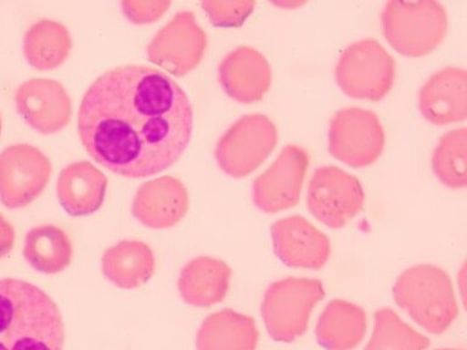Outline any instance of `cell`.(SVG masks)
Here are the masks:
<instances>
[{
	"mask_svg": "<svg viewBox=\"0 0 467 350\" xmlns=\"http://www.w3.org/2000/svg\"><path fill=\"white\" fill-rule=\"evenodd\" d=\"M193 108L171 77L145 65L99 76L80 102L77 131L88 155L128 179L170 170L192 140Z\"/></svg>",
	"mask_w": 467,
	"mask_h": 350,
	"instance_id": "1",
	"label": "cell"
},
{
	"mask_svg": "<svg viewBox=\"0 0 467 350\" xmlns=\"http://www.w3.org/2000/svg\"><path fill=\"white\" fill-rule=\"evenodd\" d=\"M65 341L61 310L43 288L0 279V350H64Z\"/></svg>",
	"mask_w": 467,
	"mask_h": 350,
	"instance_id": "2",
	"label": "cell"
},
{
	"mask_svg": "<svg viewBox=\"0 0 467 350\" xmlns=\"http://www.w3.org/2000/svg\"><path fill=\"white\" fill-rule=\"evenodd\" d=\"M393 298L430 334H444L459 315L451 276L436 265L419 264L404 270L394 283Z\"/></svg>",
	"mask_w": 467,
	"mask_h": 350,
	"instance_id": "3",
	"label": "cell"
},
{
	"mask_svg": "<svg viewBox=\"0 0 467 350\" xmlns=\"http://www.w3.org/2000/svg\"><path fill=\"white\" fill-rule=\"evenodd\" d=\"M383 36L397 53L421 57L443 43L448 15L441 3L389 2L381 14Z\"/></svg>",
	"mask_w": 467,
	"mask_h": 350,
	"instance_id": "4",
	"label": "cell"
},
{
	"mask_svg": "<svg viewBox=\"0 0 467 350\" xmlns=\"http://www.w3.org/2000/svg\"><path fill=\"white\" fill-rule=\"evenodd\" d=\"M327 295L320 280L286 277L266 288L262 302V317L270 337L292 343L306 334L309 316Z\"/></svg>",
	"mask_w": 467,
	"mask_h": 350,
	"instance_id": "5",
	"label": "cell"
},
{
	"mask_svg": "<svg viewBox=\"0 0 467 350\" xmlns=\"http://www.w3.org/2000/svg\"><path fill=\"white\" fill-rule=\"evenodd\" d=\"M335 77L348 97L379 101L392 89L396 61L378 40H359L343 50Z\"/></svg>",
	"mask_w": 467,
	"mask_h": 350,
	"instance_id": "6",
	"label": "cell"
},
{
	"mask_svg": "<svg viewBox=\"0 0 467 350\" xmlns=\"http://www.w3.org/2000/svg\"><path fill=\"white\" fill-rule=\"evenodd\" d=\"M277 140L276 126L269 117L261 113L243 116L219 139L215 160L230 177H247L265 162Z\"/></svg>",
	"mask_w": 467,
	"mask_h": 350,
	"instance_id": "7",
	"label": "cell"
},
{
	"mask_svg": "<svg viewBox=\"0 0 467 350\" xmlns=\"http://www.w3.org/2000/svg\"><path fill=\"white\" fill-rule=\"evenodd\" d=\"M385 144V130L376 113L360 108H346L332 117L328 128V152L347 166H370L382 155Z\"/></svg>",
	"mask_w": 467,
	"mask_h": 350,
	"instance_id": "8",
	"label": "cell"
},
{
	"mask_svg": "<svg viewBox=\"0 0 467 350\" xmlns=\"http://www.w3.org/2000/svg\"><path fill=\"white\" fill-rule=\"evenodd\" d=\"M365 193L359 179L335 166L317 168L306 193L313 217L330 229H341L363 210Z\"/></svg>",
	"mask_w": 467,
	"mask_h": 350,
	"instance_id": "9",
	"label": "cell"
},
{
	"mask_svg": "<svg viewBox=\"0 0 467 350\" xmlns=\"http://www.w3.org/2000/svg\"><path fill=\"white\" fill-rule=\"evenodd\" d=\"M50 160L28 144L11 145L0 153V201L9 210L35 202L50 180Z\"/></svg>",
	"mask_w": 467,
	"mask_h": 350,
	"instance_id": "10",
	"label": "cell"
},
{
	"mask_svg": "<svg viewBox=\"0 0 467 350\" xmlns=\"http://www.w3.org/2000/svg\"><path fill=\"white\" fill-rule=\"evenodd\" d=\"M207 35L192 11H181L157 32L146 47L149 61L171 75H188L202 60Z\"/></svg>",
	"mask_w": 467,
	"mask_h": 350,
	"instance_id": "11",
	"label": "cell"
},
{
	"mask_svg": "<svg viewBox=\"0 0 467 350\" xmlns=\"http://www.w3.org/2000/svg\"><path fill=\"white\" fill-rule=\"evenodd\" d=\"M309 167V155L297 145L285 146L268 170L255 178L252 200L268 214L297 206Z\"/></svg>",
	"mask_w": 467,
	"mask_h": 350,
	"instance_id": "12",
	"label": "cell"
},
{
	"mask_svg": "<svg viewBox=\"0 0 467 350\" xmlns=\"http://www.w3.org/2000/svg\"><path fill=\"white\" fill-rule=\"evenodd\" d=\"M15 102L18 115L40 134H57L71 122V97L57 80L35 78L22 83Z\"/></svg>",
	"mask_w": 467,
	"mask_h": 350,
	"instance_id": "13",
	"label": "cell"
},
{
	"mask_svg": "<svg viewBox=\"0 0 467 350\" xmlns=\"http://www.w3.org/2000/svg\"><path fill=\"white\" fill-rule=\"evenodd\" d=\"M270 232L276 257L290 268L319 270L330 258V239L301 215L279 219Z\"/></svg>",
	"mask_w": 467,
	"mask_h": 350,
	"instance_id": "14",
	"label": "cell"
},
{
	"mask_svg": "<svg viewBox=\"0 0 467 350\" xmlns=\"http://www.w3.org/2000/svg\"><path fill=\"white\" fill-rule=\"evenodd\" d=\"M218 75L225 93L241 104L261 101L272 86L268 60L251 46L230 51L219 65Z\"/></svg>",
	"mask_w": 467,
	"mask_h": 350,
	"instance_id": "15",
	"label": "cell"
},
{
	"mask_svg": "<svg viewBox=\"0 0 467 350\" xmlns=\"http://www.w3.org/2000/svg\"><path fill=\"white\" fill-rule=\"evenodd\" d=\"M189 210L185 185L174 177H161L144 182L135 193L131 213L150 229H168L177 225Z\"/></svg>",
	"mask_w": 467,
	"mask_h": 350,
	"instance_id": "16",
	"label": "cell"
},
{
	"mask_svg": "<svg viewBox=\"0 0 467 350\" xmlns=\"http://www.w3.org/2000/svg\"><path fill=\"white\" fill-rule=\"evenodd\" d=\"M467 73L459 67H444L423 84L419 108L434 126L462 122L467 116Z\"/></svg>",
	"mask_w": 467,
	"mask_h": 350,
	"instance_id": "17",
	"label": "cell"
},
{
	"mask_svg": "<svg viewBox=\"0 0 467 350\" xmlns=\"http://www.w3.org/2000/svg\"><path fill=\"white\" fill-rule=\"evenodd\" d=\"M109 180L94 164L79 160L66 166L58 175L57 196L71 217H87L104 204Z\"/></svg>",
	"mask_w": 467,
	"mask_h": 350,
	"instance_id": "18",
	"label": "cell"
},
{
	"mask_svg": "<svg viewBox=\"0 0 467 350\" xmlns=\"http://www.w3.org/2000/svg\"><path fill=\"white\" fill-rule=\"evenodd\" d=\"M155 254L142 241H120L108 248L101 259L106 279L123 290L144 286L155 273Z\"/></svg>",
	"mask_w": 467,
	"mask_h": 350,
	"instance_id": "19",
	"label": "cell"
},
{
	"mask_svg": "<svg viewBox=\"0 0 467 350\" xmlns=\"http://www.w3.org/2000/svg\"><path fill=\"white\" fill-rule=\"evenodd\" d=\"M232 273V268L219 259H192L182 270L179 292L188 304L201 308L217 304L228 293Z\"/></svg>",
	"mask_w": 467,
	"mask_h": 350,
	"instance_id": "20",
	"label": "cell"
},
{
	"mask_svg": "<svg viewBox=\"0 0 467 350\" xmlns=\"http://www.w3.org/2000/svg\"><path fill=\"white\" fill-rule=\"evenodd\" d=\"M367 313L343 299L328 303L317 320V343L327 350H353L367 335Z\"/></svg>",
	"mask_w": 467,
	"mask_h": 350,
	"instance_id": "21",
	"label": "cell"
},
{
	"mask_svg": "<svg viewBox=\"0 0 467 350\" xmlns=\"http://www.w3.org/2000/svg\"><path fill=\"white\" fill-rule=\"evenodd\" d=\"M257 324L251 316L224 309L212 314L197 332V350H255Z\"/></svg>",
	"mask_w": 467,
	"mask_h": 350,
	"instance_id": "22",
	"label": "cell"
},
{
	"mask_svg": "<svg viewBox=\"0 0 467 350\" xmlns=\"http://www.w3.org/2000/svg\"><path fill=\"white\" fill-rule=\"evenodd\" d=\"M24 258L36 272L57 275L71 264V236L60 226L36 225L26 233Z\"/></svg>",
	"mask_w": 467,
	"mask_h": 350,
	"instance_id": "23",
	"label": "cell"
},
{
	"mask_svg": "<svg viewBox=\"0 0 467 350\" xmlns=\"http://www.w3.org/2000/svg\"><path fill=\"white\" fill-rule=\"evenodd\" d=\"M72 49L71 35L60 22L43 18L26 32L24 54L38 71L60 67Z\"/></svg>",
	"mask_w": 467,
	"mask_h": 350,
	"instance_id": "24",
	"label": "cell"
},
{
	"mask_svg": "<svg viewBox=\"0 0 467 350\" xmlns=\"http://www.w3.org/2000/svg\"><path fill=\"white\" fill-rule=\"evenodd\" d=\"M431 341L401 320L393 309L381 308L374 314V332L364 350H427Z\"/></svg>",
	"mask_w": 467,
	"mask_h": 350,
	"instance_id": "25",
	"label": "cell"
},
{
	"mask_svg": "<svg viewBox=\"0 0 467 350\" xmlns=\"http://www.w3.org/2000/svg\"><path fill=\"white\" fill-rule=\"evenodd\" d=\"M467 130L460 128L440 139L432 156V170L448 188L463 189L467 182Z\"/></svg>",
	"mask_w": 467,
	"mask_h": 350,
	"instance_id": "26",
	"label": "cell"
},
{
	"mask_svg": "<svg viewBox=\"0 0 467 350\" xmlns=\"http://www.w3.org/2000/svg\"><path fill=\"white\" fill-rule=\"evenodd\" d=\"M212 25L217 27H239L254 11V2H203Z\"/></svg>",
	"mask_w": 467,
	"mask_h": 350,
	"instance_id": "27",
	"label": "cell"
},
{
	"mask_svg": "<svg viewBox=\"0 0 467 350\" xmlns=\"http://www.w3.org/2000/svg\"><path fill=\"white\" fill-rule=\"evenodd\" d=\"M123 13L137 25L152 24L167 13L170 2H122Z\"/></svg>",
	"mask_w": 467,
	"mask_h": 350,
	"instance_id": "28",
	"label": "cell"
},
{
	"mask_svg": "<svg viewBox=\"0 0 467 350\" xmlns=\"http://www.w3.org/2000/svg\"><path fill=\"white\" fill-rule=\"evenodd\" d=\"M15 232L13 226L10 222L5 221V218L0 214V257L7 254L14 246Z\"/></svg>",
	"mask_w": 467,
	"mask_h": 350,
	"instance_id": "29",
	"label": "cell"
},
{
	"mask_svg": "<svg viewBox=\"0 0 467 350\" xmlns=\"http://www.w3.org/2000/svg\"><path fill=\"white\" fill-rule=\"evenodd\" d=\"M0 131H2V116H0Z\"/></svg>",
	"mask_w": 467,
	"mask_h": 350,
	"instance_id": "30",
	"label": "cell"
},
{
	"mask_svg": "<svg viewBox=\"0 0 467 350\" xmlns=\"http://www.w3.org/2000/svg\"><path fill=\"white\" fill-rule=\"evenodd\" d=\"M438 350H462V349H438Z\"/></svg>",
	"mask_w": 467,
	"mask_h": 350,
	"instance_id": "31",
	"label": "cell"
}]
</instances>
